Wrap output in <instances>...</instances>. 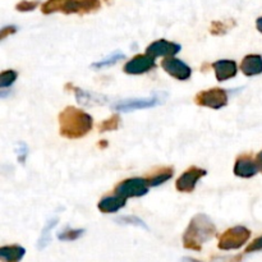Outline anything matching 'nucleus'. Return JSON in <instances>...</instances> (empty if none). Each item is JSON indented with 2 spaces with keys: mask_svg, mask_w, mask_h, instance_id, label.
I'll list each match as a JSON object with an SVG mask.
<instances>
[{
  "mask_svg": "<svg viewBox=\"0 0 262 262\" xmlns=\"http://www.w3.org/2000/svg\"><path fill=\"white\" fill-rule=\"evenodd\" d=\"M84 233L83 229H68L64 230V232L59 233L58 239L60 241H76L79 237H82V234Z\"/></svg>",
  "mask_w": 262,
  "mask_h": 262,
  "instance_id": "5701e85b",
  "label": "nucleus"
},
{
  "mask_svg": "<svg viewBox=\"0 0 262 262\" xmlns=\"http://www.w3.org/2000/svg\"><path fill=\"white\" fill-rule=\"evenodd\" d=\"M182 46L176 42H170L166 40H158L155 42L151 43L146 50V54L152 58L156 56H166V58H171L173 55L178 54L181 51Z\"/></svg>",
  "mask_w": 262,
  "mask_h": 262,
  "instance_id": "9b49d317",
  "label": "nucleus"
},
{
  "mask_svg": "<svg viewBox=\"0 0 262 262\" xmlns=\"http://www.w3.org/2000/svg\"><path fill=\"white\" fill-rule=\"evenodd\" d=\"M91 115L74 106H68L59 114L60 135L69 140L82 138L92 129Z\"/></svg>",
  "mask_w": 262,
  "mask_h": 262,
  "instance_id": "f257e3e1",
  "label": "nucleus"
},
{
  "mask_svg": "<svg viewBox=\"0 0 262 262\" xmlns=\"http://www.w3.org/2000/svg\"><path fill=\"white\" fill-rule=\"evenodd\" d=\"M26 250L20 246H4L0 248V258L3 262H19L25 257Z\"/></svg>",
  "mask_w": 262,
  "mask_h": 262,
  "instance_id": "dca6fc26",
  "label": "nucleus"
},
{
  "mask_svg": "<svg viewBox=\"0 0 262 262\" xmlns=\"http://www.w3.org/2000/svg\"><path fill=\"white\" fill-rule=\"evenodd\" d=\"M173 168H163V169H159L158 171L152 174V176L147 177V183L150 187H158L160 184L165 183L166 181L173 177Z\"/></svg>",
  "mask_w": 262,
  "mask_h": 262,
  "instance_id": "f3484780",
  "label": "nucleus"
},
{
  "mask_svg": "<svg viewBox=\"0 0 262 262\" xmlns=\"http://www.w3.org/2000/svg\"><path fill=\"white\" fill-rule=\"evenodd\" d=\"M120 125V117L118 114H113L112 117L107 118L106 120L99 125V132H112V130H117Z\"/></svg>",
  "mask_w": 262,
  "mask_h": 262,
  "instance_id": "6ab92c4d",
  "label": "nucleus"
},
{
  "mask_svg": "<svg viewBox=\"0 0 262 262\" xmlns=\"http://www.w3.org/2000/svg\"><path fill=\"white\" fill-rule=\"evenodd\" d=\"M15 152H17V155H18V160H19L20 163H25L26 156H27V154H28V148H27V146H26V143H23V142L18 143Z\"/></svg>",
  "mask_w": 262,
  "mask_h": 262,
  "instance_id": "a878e982",
  "label": "nucleus"
},
{
  "mask_svg": "<svg viewBox=\"0 0 262 262\" xmlns=\"http://www.w3.org/2000/svg\"><path fill=\"white\" fill-rule=\"evenodd\" d=\"M262 250V235L261 237L256 238L247 248H246V253H251V252H256V251H261Z\"/></svg>",
  "mask_w": 262,
  "mask_h": 262,
  "instance_id": "bb28decb",
  "label": "nucleus"
},
{
  "mask_svg": "<svg viewBox=\"0 0 262 262\" xmlns=\"http://www.w3.org/2000/svg\"><path fill=\"white\" fill-rule=\"evenodd\" d=\"M194 102L200 106L210 107V109H222L228 104V94L225 90L215 87L199 92L194 97Z\"/></svg>",
  "mask_w": 262,
  "mask_h": 262,
  "instance_id": "39448f33",
  "label": "nucleus"
},
{
  "mask_svg": "<svg viewBox=\"0 0 262 262\" xmlns=\"http://www.w3.org/2000/svg\"><path fill=\"white\" fill-rule=\"evenodd\" d=\"M216 235V228L209 216L205 214H197L192 217L188 228L183 234V246L187 250L201 251L205 242Z\"/></svg>",
  "mask_w": 262,
  "mask_h": 262,
  "instance_id": "f03ea898",
  "label": "nucleus"
},
{
  "mask_svg": "<svg viewBox=\"0 0 262 262\" xmlns=\"http://www.w3.org/2000/svg\"><path fill=\"white\" fill-rule=\"evenodd\" d=\"M251 238V232L246 227H233L225 230L219 238L217 247L223 251L238 250L243 247Z\"/></svg>",
  "mask_w": 262,
  "mask_h": 262,
  "instance_id": "20e7f679",
  "label": "nucleus"
},
{
  "mask_svg": "<svg viewBox=\"0 0 262 262\" xmlns=\"http://www.w3.org/2000/svg\"><path fill=\"white\" fill-rule=\"evenodd\" d=\"M256 27H257V30L262 33V17H260L257 20H256Z\"/></svg>",
  "mask_w": 262,
  "mask_h": 262,
  "instance_id": "c85d7f7f",
  "label": "nucleus"
},
{
  "mask_svg": "<svg viewBox=\"0 0 262 262\" xmlns=\"http://www.w3.org/2000/svg\"><path fill=\"white\" fill-rule=\"evenodd\" d=\"M258 169L257 160L252 158L251 155H241L239 158L235 160L234 165V174L241 178H252L257 174Z\"/></svg>",
  "mask_w": 262,
  "mask_h": 262,
  "instance_id": "f8f14e48",
  "label": "nucleus"
},
{
  "mask_svg": "<svg viewBox=\"0 0 262 262\" xmlns=\"http://www.w3.org/2000/svg\"><path fill=\"white\" fill-rule=\"evenodd\" d=\"M38 4H40L38 0H20L15 5V9L18 12H31V10H35L38 7Z\"/></svg>",
  "mask_w": 262,
  "mask_h": 262,
  "instance_id": "b1692460",
  "label": "nucleus"
},
{
  "mask_svg": "<svg viewBox=\"0 0 262 262\" xmlns=\"http://www.w3.org/2000/svg\"><path fill=\"white\" fill-rule=\"evenodd\" d=\"M161 67L168 74L179 81H187L191 77L192 69L184 61L177 58H166L161 61Z\"/></svg>",
  "mask_w": 262,
  "mask_h": 262,
  "instance_id": "1a4fd4ad",
  "label": "nucleus"
},
{
  "mask_svg": "<svg viewBox=\"0 0 262 262\" xmlns=\"http://www.w3.org/2000/svg\"><path fill=\"white\" fill-rule=\"evenodd\" d=\"M100 8V0H48L41 5V12L43 14H51L55 12H61L64 14H86L96 12Z\"/></svg>",
  "mask_w": 262,
  "mask_h": 262,
  "instance_id": "7ed1b4c3",
  "label": "nucleus"
},
{
  "mask_svg": "<svg viewBox=\"0 0 262 262\" xmlns=\"http://www.w3.org/2000/svg\"><path fill=\"white\" fill-rule=\"evenodd\" d=\"M155 67V58L147 55V54H145V55L138 54L129 61H127V64L124 66V72L127 74H143L150 72Z\"/></svg>",
  "mask_w": 262,
  "mask_h": 262,
  "instance_id": "6e6552de",
  "label": "nucleus"
},
{
  "mask_svg": "<svg viewBox=\"0 0 262 262\" xmlns=\"http://www.w3.org/2000/svg\"><path fill=\"white\" fill-rule=\"evenodd\" d=\"M18 74L17 72L12 71V69H8V71H3L2 74H0V87L2 89H7V87H10L14 81L17 79Z\"/></svg>",
  "mask_w": 262,
  "mask_h": 262,
  "instance_id": "aec40b11",
  "label": "nucleus"
},
{
  "mask_svg": "<svg viewBox=\"0 0 262 262\" xmlns=\"http://www.w3.org/2000/svg\"><path fill=\"white\" fill-rule=\"evenodd\" d=\"M56 223H58V217H53V219H50L48 223H46V225L43 227L42 232H41L40 239H38V242H37L38 250H43V248H45L46 246L50 243L51 229H53V228H55Z\"/></svg>",
  "mask_w": 262,
  "mask_h": 262,
  "instance_id": "a211bd4d",
  "label": "nucleus"
},
{
  "mask_svg": "<svg viewBox=\"0 0 262 262\" xmlns=\"http://www.w3.org/2000/svg\"><path fill=\"white\" fill-rule=\"evenodd\" d=\"M257 164H258V169L262 171V151L257 155Z\"/></svg>",
  "mask_w": 262,
  "mask_h": 262,
  "instance_id": "c756f323",
  "label": "nucleus"
},
{
  "mask_svg": "<svg viewBox=\"0 0 262 262\" xmlns=\"http://www.w3.org/2000/svg\"><path fill=\"white\" fill-rule=\"evenodd\" d=\"M147 179L146 178H129L120 182L115 187V194L123 196L124 199H132V197H142L148 192Z\"/></svg>",
  "mask_w": 262,
  "mask_h": 262,
  "instance_id": "423d86ee",
  "label": "nucleus"
},
{
  "mask_svg": "<svg viewBox=\"0 0 262 262\" xmlns=\"http://www.w3.org/2000/svg\"><path fill=\"white\" fill-rule=\"evenodd\" d=\"M125 204H127V199L119 194H114V196H106L100 200L97 207L104 214H112V212L119 211L122 207L125 206Z\"/></svg>",
  "mask_w": 262,
  "mask_h": 262,
  "instance_id": "2eb2a0df",
  "label": "nucleus"
},
{
  "mask_svg": "<svg viewBox=\"0 0 262 262\" xmlns=\"http://www.w3.org/2000/svg\"><path fill=\"white\" fill-rule=\"evenodd\" d=\"M214 71L219 82L228 81L237 76L238 67L234 60H217L214 63Z\"/></svg>",
  "mask_w": 262,
  "mask_h": 262,
  "instance_id": "ddd939ff",
  "label": "nucleus"
},
{
  "mask_svg": "<svg viewBox=\"0 0 262 262\" xmlns=\"http://www.w3.org/2000/svg\"><path fill=\"white\" fill-rule=\"evenodd\" d=\"M124 58H125L124 54L117 51V53H114L113 55L107 56V58L104 59V60L97 61V63H94V64H92V67H94V68H102V67H109V66H113V64L118 63V61L122 60V59H124Z\"/></svg>",
  "mask_w": 262,
  "mask_h": 262,
  "instance_id": "412c9836",
  "label": "nucleus"
},
{
  "mask_svg": "<svg viewBox=\"0 0 262 262\" xmlns=\"http://www.w3.org/2000/svg\"><path fill=\"white\" fill-rule=\"evenodd\" d=\"M161 104V100L158 96L146 97V99H129L120 101L114 105V109L118 112H133L138 109H146V107H152Z\"/></svg>",
  "mask_w": 262,
  "mask_h": 262,
  "instance_id": "9d476101",
  "label": "nucleus"
},
{
  "mask_svg": "<svg viewBox=\"0 0 262 262\" xmlns=\"http://www.w3.org/2000/svg\"><path fill=\"white\" fill-rule=\"evenodd\" d=\"M15 32H17V27L15 26H7V27H4L0 31V40H5L7 36L13 35Z\"/></svg>",
  "mask_w": 262,
  "mask_h": 262,
  "instance_id": "cd10ccee",
  "label": "nucleus"
},
{
  "mask_svg": "<svg viewBox=\"0 0 262 262\" xmlns=\"http://www.w3.org/2000/svg\"><path fill=\"white\" fill-rule=\"evenodd\" d=\"M117 222H118V223H122V224L138 225V227L145 228V229H147V227H146L145 223H143L141 219H138L137 216H123V217H118Z\"/></svg>",
  "mask_w": 262,
  "mask_h": 262,
  "instance_id": "393cba45",
  "label": "nucleus"
},
{
  "mask_svg": "<svg viewBox=\"0 0 262 262\" xmlns=\"http://www.w3.org/2000/svg\"><path fill=\"white\" fill-rule=\"evenodd\" d=\"M182 262H201V261L193 260V258H189V257H186V258H183V260H182Z\"/></svg>",
  "mask_w": 262,
  "mask_h": 262,
  "instance_id": "7c9ffc66",
  "label": "nucleus"
},
{
  "mask_svg": "<svg viewBox=\"0 0 262 262\" xmlns=\"http://www.w3.org/2000/svg\"><path fill=\"white\" fill-rule=\"evenodd\" d=\"M206 170L197 166H191L188 170L184 171L176 182L177 191L183 192V193H191L194 191L197 183L202 177L206 176Z\"/></svg>",
  "mask_w": 262,
  "mask_h": 262,
  "instance_id": "0eeeda50",
  "label": "nucleus"
},
{
  "mask_svg": "<svg viewBox=\"0 0 262 262\" xmlns=\"http://www.w3.org/2000/svg\"><path fill=\"white\" fill-rule=\"evenodd\" d=\"M241 71L243 74L248 77L257 76L262 73V56L257 54H250V55L245 56L241 63Z\"/></svg>",
  "mask_w": 262,
  "mask_h": 262,
  "instance_id": "4468645a",
  "label": "nucleus"
},
{
  "mask_svg": "<svg viewBox=\"0 0 262 262\" xmlns=\"http://www.w3.org/2000/svg\"><path fill=\"white\" fill-rule=\"evenodd\" d=\"M232 26H234V22L228 25V22H222V20H216V22H212L210 26V32L212 35H224L228 30H229Z\"/></svg>",
  "mask_w": 262,
  "mask_h": 262,
  "instance_id": "4be33fe9",
  "label": "nucleus"
}]
</instances>
